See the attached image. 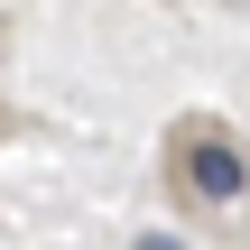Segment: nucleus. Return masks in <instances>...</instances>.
<instances>
[{
    "instance_id": "f257e3e1",
    "label": "nucleus",
    "mask_w": 250,
    "mask_h": 250,
    "mask_svg": "<svg viewBox=\"0 0 250 250\" xmlns=\"http://www.w3.org/2000/svg\"><path fill=\"white\" fill-rule=\"evenodd\" d=\"M176 167H186V195H195V204H241V186H250V158L223 130H195Z\"/></svg>"
}]
</instances>
